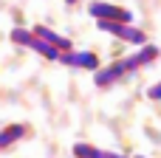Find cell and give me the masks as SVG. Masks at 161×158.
Listing matches in <instances>:
<instances>
[{
    "label": "cell",
    "mask_w": 161,
    "mask_h": 158,
    "mask_svg": "<svg viewBox=\"0 0 161 158\" xmlns=\"http://www.w3.org/2000/svg\"><path fill=\"white\" fill-rule=\"evenodd\" d=\"M11 42H14V45H23V48H31V51H37L40 57L51 59V62H59V57H62V51H59V48H54L51 42H45L42 37H37L34 31L20 28V25H14V28H11Z\"/></svg>",
    "instance_id": "1"
},
{
    "label": "cell",
    "mask_w": 161,
    "mask_h": 158,
    "mask_svg": "<svg viewBox=\"0 0 161 158\" xmlns=\"http://www.w3.org/2000/svg\"><path fill=\"white\" fill-rule=\"evenodd\" d=\"M96 25H99V31H105V34H113V37H119V40H127V42H133V45H147V34H144L142 28L130 25V23L96 20Z\"/></svg>",
    "instance_id": "2"
},
{
    "label": "cell",
    "mask_w": 161,
    "mask_h": 158,
    "mask_svg": "<svg viewBox=\"0 0 161 158\" xmlns=\"http://www.w3.org/2000/svg\"><path fill=\"white\" fill-rule=\"evenodd\" d=\"M88 14L93 20H110V23H130V11L122 8V6H113V3H102V0H93L88 3Z\"/></svg>",
    "instance_id": "3"
},
{
    "label": "cell",
    "mask_w": 161,
    "mask_h": 158,
    "mask_svg": "<svg viewBox=\"0 0 161 158\" xmlns=\"http://www.w3.org/2000/svg\"><path fill=\"white\" fill-rule=\"evenodd\" d=\"M59 62L68 68H79V71H99V57L91 51H62Z\"/></svg>",
    "instance_id": "4"
},
{
    "label": "cell",
    "mask_w": 161,
    "mask_h": 158,
    "mask_svg": "<svg viewBox=\"0 0 161 158\" xmlns=\"http://www.w3.org/2000/svg\"><path fill=\"white\" fill-rule=\"evenodd\" d=\"M156 57H158V48H156L153 42H147V45H142V51H139V54H133V57L122 59V68H125V74L130 76V74H136L139 68H144V65L156 62Z\"/></svg>",
    "instance_id": "5"
},
{
    "label": "cell",
    "mask_w": 161,
    "mask_h": 158,
    "mask_svg": "<svg viewBox=\"0 0 161 158\" xmlns=\"http://www.w3.org/2000/svg\"><path fill=\"white\" fill-rule=\"evenodd\" d=\"M119 79H127L122 62H113V65H108V68L93 71V85H96V88H110V85H116Z\"/></svg>",
    "instance_id": "6"
},
{
    "label": "cell",
    "mask_w": 161,
    "mask_h": 158,
    "mask_svg": "<svg viewBox=\"0 0 161 158\" xmlns=\"http://www.w3.org/2000/svg\"><path fill=\"white\" fill-rule=\"evenodd\" d=\"M74 158H127V155H119V153H110V150H99V147H91V144H74L71 147Z\"/></svg>",
    "instance_id": "7"
},
{
    "label": "cell",
    "mask_w": 161,
    "mask_h": 158,
    "mask_svg": "<svg viewBox=\"0 0 161 158\" xmlns=\"http://www.w3.org/2000/svg\"><path fill=\"white\" fill-rule=\"evenodd\" d=\"M34 34L37 37H42L45 42H51L54 48H59V51H71V40H65V37H59L57 31H51L48 25H34Z\"/></svg>",
    "instance_id": "8"
},
{
    "label": "cell",
    "mask_w": 161,
    "mask_h": 158,
    "mask_svg": "<svg viewBox=\"0 0 161 158\" xmlns=\"http://www.w3.org/2000/svg\"><path fill=\"white\" fill-rule=\"evenodd\" d=\"M25 136V124H8L6 130H3V136H0V150H8L14 141H20Z\"/></svg>",
    "instance_id": "9"
},
{
    "label": "cell",
    "mask_w": 161,
    "mask_h": 158,
    "mask_svg": "<svg viewBox=\"0 0 161 158\" xmlns=\"http://www.w3.org/2000/svg\"><path fill=\"white\" fill-rule=\"evenodd\" d=\"M147 99L161 102V82H156V85H150V88H147Z\"/></svg>",
    "instance_id": "10"
},
{
    "label": "cell",
    "mask_w": 161,
    "mask_h": 158,
    "mask_svg": "<svg viewBox=\"0 0 161 158\" xmlns=\"http://www.w3.org/2000/svg\"><path fill=\"white\" fill-rule=\"evenodd\" d=\"M65 3H68V6H74V3H76V0H65Z\"/></svg>",
    "instance_id": "11"
},
{
    "label": "cell",
    "mask_w": 161,
    "mask_h": 158,
    "mask_svg": "<svg viewBox=\"0 0 161 158\" xmlns=\"http://www.w3.org/2000/svg\"><path fill=\"white\" fill-rule=\"evenodd\" d=\"M133 158H144V155H133Z\"/></svg>",
    "instance_id": "12"
}]
</instances>
